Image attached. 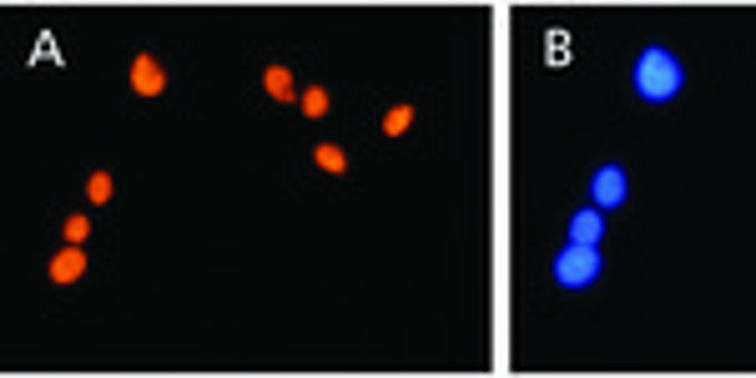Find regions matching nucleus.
I'll use <instances>...</instances> for the list:
<instances>
[{
    "instance_id": "11",
    "label": "nucleus",
    "mask_w": 756,
    "mask_h": 378,
    "mask_svg": "<svg viewBox=\"0 0 756 378\" xmlns=\"http://www.w3.org/2000/svg\"><path fill=\"white\" fill-rule=\"evenodd\" d=\"M318 162H323L328 172H338V167H343V157H338V147H318Z\"/></svg>"
},
{
    "instance_id": "7",
    "label": "nucleus",
    "mask_w": 756,
    "mask_h": 378,
    "mask_svg": "<svg viewBox=\"0 0 756 378\" xmlns=\"http://www.w3.org/2000/svg\"><path fill=\"white\" fill-rule=\"evenodd\" d=\"M263 81H268V91H273V96H278V101H288V96H293V76H288V71H283V66H273V71H268V76H263Z\"/></svg>"
},
{
    "instance_id": "9",
    "label": "nucleus",
    "mask_w": 756,
    "mask_h": 378,
    "mask_svg": "<svg viewBox=\"0 0 756 378\" xmlns=\"http://www.w3.org/2000/svg\"><path fill=\"white\" fill-rule=\"evenodd\" d=\"M86 192H91V202H106V197H111V177H106V172H96V177L86 182Z\"/></svg>"
},
{
    "instance_id": "1",
    "label": "nucleus",
    "mask_w": 756,
    "mask_h": 378,
    "mask_svg": "<svg viewBox=\"0 0 756 378\" xmlns=\"http://www.w3.org/2000/svg\"><path fill=\"white\" fill-rule=\"evenodd\" d=\"M681 81H686V71H681V61L666 46H646L641 51V61H636V96L641 101H671L681 91Z\"/></svg>"
},
{
    "instance_id": "6",
    "label": "nucleus",
    "mask_w": 756,
    "mask_h": 378,
    "mask_svg": "<svg viewBox=\"0 0 756 378\" xmlns=\"http://www.w3.org/2000/svg\"><path fill=\"white\" fill-rule=\"evenodd\" d=\"M81 273H86V258L76 252V242H71L66 252H56V258H51V278H56V283H76Z\"/></svg>"
},
{
    "instance_id": "10",
    "label": "nucleus",
    "mask_w": 756,
    "mask_h": 378,
    "mask_svg": "<svg viewBox=\"0 0 756 378\" xmlns=\"http://www.w3.org/2000/svg\"><path fill=\"white\" fill-rule=\"evenodd\" d=\"M404 126H409V111H404V106L384 116V132H389V137H399V132H404Z\"/></svg>"
},
{
    "instance_id": "3",
    "label": "nucleus",
    "mask_w": 756,
    "mask_h": 378,
    "mask_svg": "<svg viewBox=\"0 0 756 378\" xmlns=\"http://www.w3.org/2000/svg\"><path fill=\"white\" fill-rule=\"evenodd\" d=\"M590 197H595L600 212H605V207H620V202H625V172H620V167H600L595 182H590Z\"/></svg>"
},
{
    "instance_id": "2",
    "label": "nucleus",
    "mask_w": 756,
    "mask_h": 378,
    "mask_svg": "<svg viewBox=\"0 0 756 378\" xmlns=\"http://www.w3.org/2000/svg\"><path fill=\"white\" fill-rule=\"evenodd\" d=\"M600 247H580V242H570L560 258H555V283L560 288H590L595 278H600Z\"/></svg>"
},
{
    "instance_id": "12",
    "label": "nucleus",
    "mask_w": 756,
    "mask_h": 378,
    "mask_svg": "<svg viewBox=\"0 0 756 378\" xmlns=\"http://www.w3.org/2000/svg\"><path fill=\"white\" fill-rule=\"evenodd\" d=\"M81 237H86V217H71L66 222V242H81Z\"/></svg>"
},
{
    "instance_id": "4",
    "label": "nucleus",
    "mask_w": 756,
    "mask_h": 378,
    "mask_svg": "<svg viewBox=\"0 0 756 378\" xmlns=\"http://www.w3.org/2000/svg\"><path fill=\"white\" fill-rule=\"evenodd\" d=\"M600 237H605V217H600V207L590 202L585 212H575V217H570V242H580V247H600Z\"/></svg>"
},
{
    "instance_id": "8",
    "label": "nucleus",
    "mask_w": 756,
    "mask_h": 378,
    "mask_svg": "<svg viewBox=\"0 0 756 378\" xmlns=\"http://www.w3.org/2000/svg\"><path fill=\"white\" fill-rule=\"evenodd\" d=\"M303 111H308V116H328V91H323V86H313V91L303 96Z\"/></svg>"
},
{
    "instance_id": "5",
    "label": "nucleus",
    "mask_w": 756,
    "mask_h": 378,
    "mask_svg": "<svg viewBox=\"0 0 756 378\" xmlns=\"http://www.w3.org/2000/svg\"><path fill=\"white\" fill-rule=\"evenodd\" d=\"M132 86H137V96H157L167 86V76H162V66L152 56H137L132 61Z\"/></svg>"
}]
</instances>
